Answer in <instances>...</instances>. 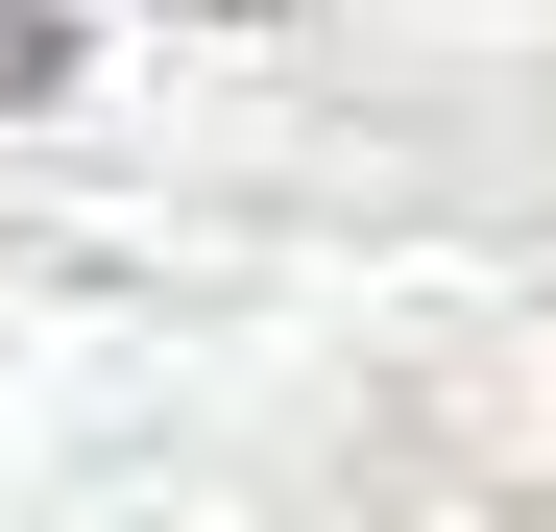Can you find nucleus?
Returning <instances> with one entry per match:
<instances>
[{"label":"nucleus","mask_w":556,"mask_h":532,"mask_svg":"<svg viewBox=\"0 0 556 532\" xmlns=\"http://www.w3.org/2000/svg\"><path fill=\"white\" fill-rule=\"evenodd\" d=\"M49 73H73V25H49V0H0V122H25Z\"/></svg>","instance_id":"f257e3e1"},{"label":"nucleus","mask_w":556,"mask_h":532,"mask_svg":"<svg viewBox=\"0 0 556 532\" xmlns=\"http://www.w3.org/2000/svg\"><path fill=\"white\" fill-rule=\"evenodd\" d=\"M218 25H291V0H218Z\"/></svg>","instance_id":"f03ea898"}]
</instances>
